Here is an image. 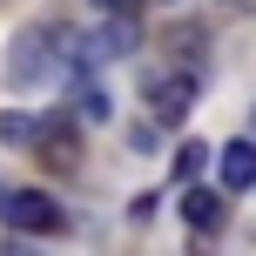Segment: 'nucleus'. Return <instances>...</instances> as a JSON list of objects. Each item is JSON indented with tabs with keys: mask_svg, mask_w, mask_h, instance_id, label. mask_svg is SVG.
Masks as SVG:
<instances>
[{
	"mask_svg": "<svg viewBox=\"0 0 256 256\" xmlns=\"http://www.w3.org/2000/svg\"><path fill=\"white\" fill-rule=\"evenodd\" d=\"M0 216L20 222V230H34V236H54L68 222L61 209H54V196H40V189H0Z\"/></svg>",
	"mask_w": 256,
	"mask_h": 256,
	"instance_id": "f257e3e1",
	"label": "nucleus"
},
{
	"mask_svg": "<svg viewBox=\"0 0 256 256\" xmlns=\"http://www.w3.org/2000/svg\"><path fill=\"white\" fill-rule=\"evenodd\" d=\"M189 102H196V81H189V74H155V88H148L155 122H182V115H189Z\"/></svg>",
	"mask_w": 256,
	"mask_h": 256,
	"instance_id": "f03ea898",
	"label": "nucleus"
},
{
	"mask_svg": "<svg viewBox=\"0 0 256 256\" xmlns=\"http://www.w3.org/2000/svg\"><path fill=\"white\" fill-rule=\"evenodd\" d=\"M182 222H189V230H202V236H216V230H222V196L189 182V196H182Z\"/></svg>",
	"mask_w": 256,
	"mask_h": 256,
	"instance_id": "7ed1b4c3",
	"label": "nucleus"
},
{
	"mask_svg": "<svg viewBox=\"0 0 256 256\" xmlns=\"http://www.w3.org/2000/svg\"><path fill=\"white\" fill-rule=\"evenodd\" d=\"M222 189H256V142H230L222 148Z\"/></svg>",
	"mask_w": 256,
	"mask_h": 256,
	"instance_id": "20e7f679",
	"label": "nucleus"
},
{
	"mask_svg": "<svg viewBox=\"0 0 256 256\" xmlns=\"http://www.w3.org/2000/svg\"><path fill=\"white\" fill-rule=\"evenodd\" d=\"M40 155L54 168H74V122H48L40 128Z\"/></svg>",
	"mask_w": 256,
	"mask_h": 256,
	"instance_id": "39448f33",
	"label": "nucleus"
},
{
	"mask_svg": "<svg viewBox=\"0 0 256 256\" xmlns=\"http://www.w3.org/2000/svg\"><path fill=\"white\" fill-rule=\"evenodd\" d=\"M202 168H209V142H182V148H176V176H182V182H196Z\"/></svg>",
	"mask_w": 256,
	"mask_h": 256,
	"instance_id": "423d86ee",
	"label": "nucleus"
},
{
	"mask_svg": "<svg viewBox=\"0 0 256 256\" xmlns=\"http://www.w3.org/2000/svg\"><path fill=\"white\" fill-rule=\"evenodd\" d=\"M74 108H81L88 122H102V115H108V94H102V81H74Z\"/></svg>",
	"mask_w": 256,
	"mask_h": 256,
	"instance_id": "0eeeda50",
	"label": "nucleus"
},
{
	"mask_svg": "<svg viewBox=\"0 0 256 256\" xmlns=\"http://www.w3.org/2000/svg\"><path fill=\"white\" fill-rule=\"evenodd\" d=\"M40 128H48L40 115H0V135L7 142H40Z\"/></svg>",
	"mask_w": 256,
	"mask_h": 256,
	"instance_id": "6e6552de",
	"label": "nucleus"
},
{
	"mask_svg": "<svg viewBox=\"0 0 256 256\" xmlns=\"http://www.w3.org/2000/svg\"><path fill=\"white\" fill-rule=\"evenodd\" d=\"M94 7H102V14H135L142 0H94Z\"/></svg>",
	"mask_w": 256,
	"mask_h": 256,
	"instance_id": "1a4fd4ad",
	"label": "nucleus"
}]
</instances>
